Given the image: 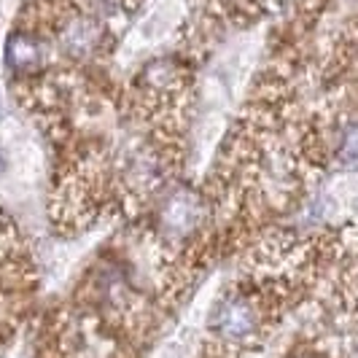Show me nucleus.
Returning a JSON list of instances; mask_svg holds the SVG:
<instances>
[{
    "mask_svg": "<svg viewBox=\"0 0 358 358\" xmlns=\"http://www.w3.org/2000/svg\"><path fill=\"white\" fill-rule=\"evenodd\" d=\"M275 3H286V0H275Z\"/></svg>",
    "mask_w": 358,
    "mask_h": 358,
    "instance_id": "nucleus-7",
    "label": "nucleus"
},
{
    "mask_svg": "<svg viewBox=\"0 0 358 358\" xmlns=\"http://www.w3.org/2000/svg\"><path fill=\"white\" fill-rule=\"evenodd\" d=\"M256 326H259L256 307L245 296H227L224 302H218V307L213 310V318H210V329H213L215 337L232 342H243L253 337Z\"/></svg>",
    "mask_w": 358,
    "mask_h": 358,
    "instance_id": "nucleus-1",
    "label": "nucleus"
},
{
    "mask_svg": "<svg viewBox=\"0 0 358 358\" xmlns=\"http://www.w3.org/2000/svg\"><path fill=\"white\" fill-rule=\"evenodd\" d=\"M3 164H6V159H3V151H0V173H3Z\"/></svg>",
    "mask_w": 358,
    "mask_h": 358,
    "instance_id": "nucleus-6",
    "label": "nucleus"
},
{
    "mask_svg": "<svg viewBox=\"0 0 358 358\" xmlns=\"http://www.w3.org/2000/svg\"><path fill=\"white\" fill-rule=\"evenodd\" d=\"M340 159L345 164H358V124L345 129L340 145Z\"/></svg>",
    "mask_w": 358,
    "mask_h": 358,
    "instance_id": "nucleus-5",
    "label": "nucleus"
},
{
    "mask_svg": "<svg viewBox=\"0 0 358 358\" xmlns=\"http://www.w3.org/2000/svg\"><path fill=\"white\" fill-rule=\"evenodd\" d=\"M6 62L17 76H36V73H41L49 62L46 38L24 33V30L11 33L8 43H6Z\"/></svg>",
    "mask_w": 358,
    "mask_h": 358,
    "instance_id": "nucleus-3",
    "label": "nucleus"
},
{
    "mask_svg": "<svg viewBox=\"0 0 358 358\" xmlns=\"http://www.w3.org/2000/svg\"><path fill=\"white\" fill-rule=\"evenodd\" d=\"M103 30L100 24L87 14L71 11L59 24V52L71 59H87L100 49Z\"/></svg>",
    "mask_w": 358,
    "mask_h": 358,
    "instance_id": "nucleus-2",
    "label": "nucleus"
},
{
    "mask_svg": "<svg viewBox=\"0 0 358 358\" xmlns=\"http://www.w3.org/2000/svg\"><path fill=\"white\" fill-rule=\"evenodd\" d=\"M164 227L173 234H186L199 218V202L192 192H178L173 194L167 208H164Z\"/></svg>",
    "mask_w": 358,
    "mask_h": 358,
    "instance_id": "nucleus-4",
    "label": "nucleus"
}]
</instances>
